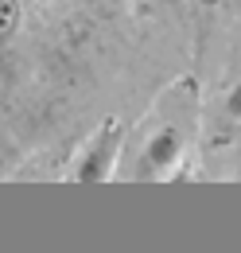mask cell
Wrapping results in <instances>:
<instances>
[{
    "label": "cell",
    "instance_id": "6da1fadb",
    "mask_svg": "<svg viewBox=\"0 0 241 253\" xmlns=\"http://www.w3.org/2000/svg\"><path fill=\"white\" fill-rule=\"evenodd\" d=\"M117 144H120V125H117V121H105V128L97 132V140L86 148V156L78 160L74 179H78V183H101V179H109L113 156H117Z\"/></svg>",
    "mask_w": 241,
    "mask_h": 253
},
{
    "label": "cell",
    "instance_id": "7a4b0ae2",
    "mask_svg": "<svg viewBox=\"0 0 241 253\" xmlns=\"http://www.w3.org/2000/svg\"><path fill=\"white\" fill-rule=\"evenodd\" d=\"M179 152H183L179 128H160L148 140V148H144V171H163L167 164L179 160Z\"/></svg>",
    "mask_w": 241,
    "mask_h": 253
},
{
    "label": "cell",
    "instance_id": "3957f363",
    "mask_svg": "<svg viewBox=\"0 0 241 253\" xmlns=\"http://www.w3.org/2000/svg\"><path fill=\"white\" fill-rule=\"evenodd\" d=\"M24 4H28V0H0V43L16 32V24H20V16H24Z\"/></svg>",
    "mask_w": 241,
    "mask_h": 253
},
{
    "label": "cell",
    "instance_id": "277c9868",
    "mask_svg": "<svg viewBox=\"0 0 241 253\" xmlns=\"http://www.w3.org/2000/svg\"><path fill=\"white\" fill-rule=\"evenodd\" d=\"M226 109H230V113L241 121V86H234V90H230V97H226Z\"/></svg>",
    "mask_w": 241,
    "mask_h": 253
}]
</instances>
